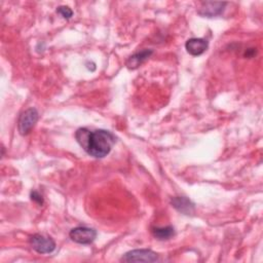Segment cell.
<instances>
[{
	"label": "cell",
	"instance_id": "cell-1",
	"mask_svg": "<svg viewBox=\"0 0 263 263\" xmlns=\"http://www.w3.org/2000/svg\"><path fill=\"white\" fill-rule=\"evenodd\" d=\"M75 138L85 152L96 158H103L109 154L115 143V137L105 129L90 132L81 127L76 130Z\"/></svg>",
	"mask_w": 263,
	"mask_h": 263
},
{
	"label": "cell",
	"instance_id": "cell-2",
	"mask_svg": "<svg viewBox=\"0 0 263 263\" xmlns=\"http://www.w3.org/2000/svg\"><path fill=\"white\" fill-rule=\"evenodd\" d=\"M29 242L38 254H49L54 251L55 242L50 236L43 234H34L29 238Z\"/></svg>",
	"mask_w": 263,
	"mask_h": 263
},
{
	"label": "cell",
	"instance_id": "cell-3",
	"mask_svg": "<svg viewBox=\"0 0 263 263\" xmlns=\"http://www.w3.org/2000/svg\"><path fill=\"white\" fill-rule=\"evenodd\" d=\"M69 236L74 242L80 245H89L96 239L97 231L93 228L78 226L70 230Z\"/></svg>",
	"mask_w": 263,
	"mask_h": 263
},
{
	"label": "cell",
	"instance_id": "cell-4",
	"mask_svg": "<svg viewBox=\"0 0 263 263\" xmlns=\"http://www.w3.org/2000/svg\"><path fill=\"white\" fill-rule=\"evenodd\" d=\"M38 111L35 108H29L27 110H25L20 118H18V122H17V128L21 135L25 136L27 134L30 133V130L32 129V127L35 125V123L38 120Z\"/></svg>",
	"mask_w": 263,
	"mask_h": 263
},
{
	"label": "cell",
	"instance_id": "cell-5",
	"mask_svg": "<svg viewBox=\"0 0 263 263\" xmlns=\"http://www.w3.org/2000/svg\"><path fill=\"white\" fill-rule=\"evenodd\" d=\"M121 261L123 262H155V261H158V255L151 250H146V249L133 250L125 253L122 256Z\"/></svg>",
	"mask_w": 263,
	"mask_h": 263
},
{
	"label": "cell",
	"instance_id": "cell-6",
	"mask_svg": "<svg viewBox=\"0 0 263 263\" xmlns=\"http://www.w3.org/2000/svg\"><path fill=\"white\" fill-rule=\"evenodd\" d=\"M226 4H227L226 2H213V1L202 2L200 8L198 9V14L206 17H213L216 15H219L223 12Z\"/></svg>",
	"mask_w": 263,
	"mask_h": 263
},
{
	"label": "cell",
	"instance_id": "cell-7",
	"mask_svg": "<svg viewBox=\"0 0 263 263\" xmlns=\"http://www.w3.org/2000/svg\"><path fill=\"white\" fill-rule=\"evenodd\" d=\"M208 41L202 38H190L185 43V48L187 52L194 57L202 54L208 49Z\"/></svg>",
	"mask_w": 263,
	"mask_h": 263
},
{
	"label": "cell",
	"instance_id": "cell-8",
	"mask_svg": "<svg viewBox=\"0 0 263 263\" xmlns=\"http://www.w3.org/2000/svg\"><path fill=\"white\" fill-rule=\"evenodd\" d=\"M172 204L177 211H179L185 215H190L194 211V204L188 198L183 197V196H178V197L173 198Z\"/></svg>",
	"mask_w": 263,
	"mask_h": 263
},
{
	"label": "cell",
	"instance_id": "cell-9",
	"mask_svg": "<svg viewBox=\"0 0 263 263\" xmlns=\"http://www.w3.org/2000/svg\"><path fill=\"white\" fill-rule=\"evenodd\" d=\"M152 52H153L152 49H143V50L133 54L126 61L127 68H129V69L138 68L143 62H145L152 54Z\"/></svg>",
	"mask_w": 263,
	"mask_h": 263
},
{
	"label": "cell",
	"instance_id": "cell-10",
	"mask_svg": "<svg viewBox=\"0 0 263 263\" xmlns=\"http://www.w3.org/2000/svg\"><path fill=\"white\" fill-rule=\"evenodd\" d=\"M152 234L155 238L159 240H164L168 239L175 234V229L173 226H165V227H156L153 228Z\"/></svg>",
	"mask_w": 263,
	"mask_h": 263
},
{
	"label": "cell",
	"instance_id": "cell-11",
	"mask_svg": "<svg viewBox=\"0 0 263 263\" xmlns=\"http://www.w3.org/2000/svg\"><path fill=\"white\" fill-rule=\"evenodd\" d=\"M57 12L59 14H61L66 20H69L73 15L72 9L70 7H68V6H60V7H58Z\"/></svg>",
	"mask_w": 263,
	"mask_h": 263
},
{
	"label": "cell",
	"instance_id": "cell-12",
	"mask_svg": "<svg viewBox=\"0 0 263 263\" xmlns=\"http://www.w3.org/2000/svg\"><path fill=\"white\" fill-rule=\"evenodd\" d=\"M31 199H32L34 202H36L37 204H39V205H42V204H43V197H42V195H41L39 192H37V191H32V192H31Z\"/></svg>",
	"mask_w": 263,
	"mask_h": 263
}]
</instances>
